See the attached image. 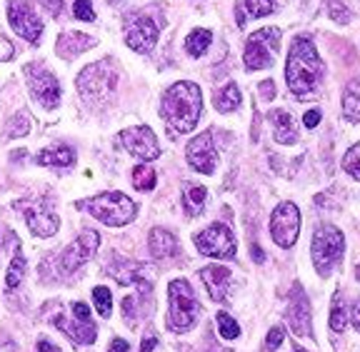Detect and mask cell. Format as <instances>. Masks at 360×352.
Returning a JSON list of instances; mask_svg holds the SVG:
<instances>
[{
	"label": "cell",
	"instance_id": "cell-2",
	"mask_svg": "<svg viewBox=\"0 0 360 352\" xmlns=\"http://www.w3.org/2000/svg\"><path fill=\"white\" fill-rule=\"evenodd\" d=\"M163 115L178 133H191L202 115V93L195 83H175L163 96Z\"/></svg>",
	"mask_w": 360,
	"mask_h": 352
},
{
	"label": "cell",
	"instance_id": "cell-13",
	"mask_svg": "<svg viewBox=\"0 0 360 352\" xmlns=\"http://www.w3.org/2000/svg\"><path fill=\"white\" fill-rule=\"evenodd\" d=\"M123 35L130 51L150 53L158 43V25L143 13H130L123 22Z\"/></svg>",
	"mask_w": 360,
	"mask_h": 352
},
{
	"label": "cell",
	"instance_id": "cell-34",
	"mask_svg": "<svg viewBox=\"0 0 360 352\" xmlns=\"http://www.w3.org/2000/svg\"><path fill=\"white\" fill-rule=\"evenodd\" d=\"M343 170L350 175V178L360 180V143H355V145L343 155Z\"/></svg>",
	"mask_w": 360,
	"mask_h": 352
},
{
	"label": "cell",
	"instance_id": "cell-1",
	"mask_svg": "<svg viewBox=\"0 0 360 352\" xmlns=\"http://www.w3.org/2000/svg\"><path fill=\"white\" fill-rule=\"evenodd\" d=\"M321 78H323V60L318 56V51H315L313 40L298 38L292 43L285 63L288 88H290V93L303 98L318 88Z\"/></svg>",
	"mask_w": 360,
	"mask_h": 352
},
{
	"label": "cell",
	"instance_id": "cell-11",
	"mask_svg": "<svg viewBox=\"0 0 360 352\" xmlns=\"http://www.w3.org/2000/svg\"><path fill=\"white\" fill-rule=\"evenodd\" d=\"M195 247L208 257H220V260L236 257V237H233L231 228L223 223H213L210 228L198 233Z\"/></svg>",
	"mask_w": 360,
	"mask_h": 352
},
{
	"label": "cell",
	"instance_id": "cell-49",
	"mask_svg": "<svg viewBox=\"0 0 360 352\" xmlns=\"http://www.w3.org/2000/svg\"><path fill=\"white\" fill-rule=\"evenodd\" d=\"M0 250H3V233H0Z\"/></svg>",
	"mask_w": 360,
	"mask_h": 352
},
{
	"label": "cell",
	"instance_id": "cell-23",
	"mask_svg": "<svg viewBox=\"0 0 360 352\" xmlns=\"http://www.w3.org/2000/svg\"><path fill=\"white\" fill-rule=\"evenodd\" d=\"M148 245H150L153 257H158V260H168V257H173L175 252H178V240L173 237V233H168V230H163V228L150 230Z\"/></svg>",
	"mask_w": 360,
	"mask_h": 352
},
{
	"label": "cell",
	"instance_id": "cell-44",
	"mask_svg": "<svg viewBox=\"0 0 360 352\" xmlns=\"http://www.w3.org/2000/svg\"><path fill=\"white\" fill-rule=\"evenodd\" d=\"M158 345V337L155 335H150V337H146V340L141 342V352H153V347Z\"/></svg>",
	"mask_w": 360,
	"mask_h": 352
},
{
	"label": "cell",
	"instance_id": "cell-37",
	"mask_svg": "<svg viewBox=\"0 0 360 352\" xmlns=\"http://www.w3.org/2000/svg\"><path fill=\"white\" fill-rule=\"evenodd\" d=\"M283 340H285V332H283L281 327H273V330L268 332V337H265V350L268 352L278 350V347L283 345Z\"/></svg>",
	"mask_w": 360,
	"mask_h": 352
},
{
	"label": "cell",
	"instance_id": "cell-19",
	"mask_svg": "<svg viewBox=\"0 0 360 352\" xmlns=\"http://www.w3.org/2000/svg\"><path fill=\"white\" fill-rule=\"evenodd\" d=\"M200 280L205 282L210 300L213 302H225L231 295V270L223 265H208L200 270Z\"/></svg>",
	"mask_w": 360,
	"mask_h": 352
},
{
	"label": "cell",
	"instance_id": "cell-46",
	"mask_svg": "<svg viewBox=\"0 0 360 352\" xmlns=\"http://www.w3.org/2000/svg\"><path fill=\"white\" fill-rule=\"evenodd\" d=\"M353 325H355V330L360 332V302H355V308H353Z\"/></svg>",
	"mask_w": 360,
	"mask_h": 352
},
{
	"label": "cell",
	"instance_id": "cell-30",
	"mask_svg": "<svg viewBox=\"0 0 360 352\" xmlns=\"http://www.w3.org/2000/svg\"><path fill=\"white\" fill-rule=\"evenodd\" d=\"M30 133V117L28 112H15V115L8 120L6 125V135L8 138H22V135Z\"/></svg>",
	"mask_w": 360,
	"mask_h": 352
},
{
	"label": "cell",
	"instance_id": "cell-39",
	"mask_svg": "<svg viewBox=\"0 0 360 352\" xmlns=\"http://www.w3.org/2000/svg\"><path fill=\"white\" fill-rule=\"evenodd\" d=\"M40 6L45 8V11L51 13V15H63V11H65V6H63V0H38Z\"/></svg>",
	"mask_w": 360,
	"mask_h": 352
},
{
	"label": "cell",
	"instance_id": "cell-25",
	"mask_svg": "<svg viewBox=\"0 0 360 352\" xmlns=\"http://www.w3.org/2000/svg\"><path fill=\"white\" fill-rule=\"evenodd\" d=\"M205 197H208V190L202 188V185H188L186 188V195H183V205H186V213L191 218L202 213V207H205Z\"/></svg>",
	"mask_w": 360,
	"mask_h": 352
},
{
	"label": "cell",
	"instance_id": "cell-40",
	"mask_svg": "<svg viewBox=\"0 0 360 352\" xmlns=\"http://www.w3.org/2000/svg\"><path fill=\"white\" fill-rule=\"evenodd\" d=\"M260 96H263V100H273V98H276V85H273V80H263V83H260Z\"/></svg>",
	"mask_w": 360,
	"mask_h": 352
},
{
	"label": "cell",
	"instance_id": "cell-17",
	"mask_svg": "<svg viewBox=\"0 0 360 352\" xmlns=\"http://www.w3.org/2000/svg\"><path fill=\"white\" fill-rule=\"evenodd\" d=\"M120 143L130 155L141 157V160H155L160 157V145H158V138L150 128L146 125H135V128H125L120 133Z\"/></svg>",
	"mask_w": 360,
	"mask_h": 352
},
{
	"label": "cell",
	"instance_id": "cell-32",
	"mask_svg": "<svg viewBox=\"0 0 360 352\" xmlns=\"http://www.w3.org/2000/svg\"><path fill=\"white\" fill-rule=\"evenodd\" d=\"M330 327L335 332H343L345 327H348V313H345V305H343V300H340V295H335V300H333Z\"/></svg>",
	"mask_w": 360,
	"mask_h": 352
},
{
	"label": "cell",
	"instance_id": "cell-21",
	"mask_svg": "<svg viewBox=\"0 0 360 352\" xmlns=\"http://www.w3.org/2000/svg\"><path fill=\"white\" fill-rule=\"evenodd\" d=\"M270 125H273V135L281 145H292L295 140H298V128L292 123L290 112L285 110H273L270 112Z\"/></svg>",
	"mask_w": 360,
	"mask_h": 352
},
{
	"label": "cell",
	"instance_id": "cell-47",
	"mask_svg": "<svg viewBox=\"0 0 360 352\" xmlns=\"http://www.w3.org/2000/svg\"><path fill=\"white\" fill-rule=\"evenodd\" d=\"M253 257H255V263H263V257H265V255H263V252L258 250V247L253 245Z\"/></svg>",
	"mask_w": 360,
	"mask_h": 352
},
{
	"label": "cell",
	"instance_id": "cell-42",
	"mask_svg": "<svg viewBox=\"0 0 360 352\" xmlns=\"http://www.w3.org/2000/svg\"><path fill=\"white\" fill-rule=\"evenodd\" d=\"M303 123H305V128H315V125L321 123V112H318V110H310V112H305Z\"/></svg>",
	"mask_w": 360,
	"mask_h": 352
},
{
	"label": "cell",
	"instance_id": "cell-15",
	"mask_svg": "<svg viewBox=\"0 0 360 352\" xmlns=\"http://www.w3.org/2000/svg\"><path fill=\"white\" fill-rule=\"evenodd\" d=\"M73 325H68L65 320L60 318V315H56L53 318V325H56L58 330H63L68 337L73 342H78V345H93L98 337V330H96V322L90 320V308L85 305V302H73Z\"/></svg>",
	"mask_w": 360,
	"mask_h": 352
},
{
	"label": "cell",
	"instance_id": "cell-48",
	"mask_svg": "<svg viewBox=\"0 0 360 352\" xmlns=\"http://www.w3.org/2000/svg\"><path fill=\"white\" fill-rule=\"evenodd\" d=\"M355 275H358V280H360V265H358V268H355Z\"/></svg>",
	"mask_w": 360,
	"mask_h": 352
},
{
	"label": "cell",
	"instance_id": "cell-22",
	"mask_svg": "<svg viewBox=\"0 0 360 352\" xmlns=\"http://www.w3.org/2000/svg\"><path fill=\"white\" fill-rule=\"evenodd\" d=\"M35 162L38 165H48V168H70L75 162V150L73 148L63 145V143H58V145H51L45 148V150L38 152V157H35Z\"/></svg>",
	"mask_w": 360,
	"mask_h": 352
},
{
	"label": "cell",
	"instance_id": "cell-20",
	"mask_svg": "<svg viewBox=\"0 0 360 352\" xmlns=\"http://www.w3.org/2000/svg\"><path fill=\"white\" fill-rule=\"evenodd\" d=\"M90 48H96V38L93 35H83V33H63L56 43V53L60 58H75L80 53L90 51Z\"/></svg>",
	"mask_w": 360,
	"mask_h": 352
},
{
	"label": "cell",
	"instance_id": "cell-33",
	"mask_svg": "<svg viewBox=\"0 0 360 352\" xmlns=\"http://www.w3.org/2000/svg\"><path fill=\"white\" fill-rule=\"evenodd\" d=\"M215 320H218V332L223 335V340H236V337L240 335V325H238L228 313H220Z\"/></svg>",
	"mask_w": 360,
	"mask_h": 352
},
{
	"label": "cell",
	"instance_id": "cell-12",
	"mask_svg": "<svg viewBox=\"0 0 360 352\" xmlns=\"http://www.w3.org/2000/svg\"><path fill=\"white\" fill-rule=\"evenodd\" d=\"M270 235L281 247H292L300 235V210L292 202H281L270 218Z\"/></svg>",
	"mask_w": 360,
	"mask_h": 352
},
{
	"label": "cell",
	"instance_id": "cell-14",
	"mask_svg": "<svg viewBox=\"0 0 360 352\" xmlns=\"http://www.w3.org/2000/svg\"><path fill=\"white\" fill-rule=\"evenodd\" d=\"M8 20H11V28L15 30L20 38H25L33 45L40 43L43 20L35 15L33 6H30L28 0H8Z\"/></svg>",
	"mask_w": 360,
	"mask_h": 352
},
{
	"label": "cell",
	"instance_id": "cell-10",
	"mask_svg": "<svg viewBox=\"0 0 360 352\" xmlns=\"http://www.w3.org/2000/svg\"><path fill=\"white\" fill-rule=\"evenodd\" d=\"M18 210L25 215V223H28L30 233L35 237H53L60 228V220L53 213L51 200L45 197H33V200H22L18 202Z\"/></svg>",
	"mask_w": 360,
	"mask_h": 352
},
{
	"label": "cell",
	"instance_id": "cell-36",
	"mask_svg": "<svg viewBox=\"0 0 360 352\" xmlns=\"http://www.w3.org/2000/svg\"><path fill=\"white\" fill-rule=\"evenodd\" d=\"M73 15L78 18V20H85V22H93V20H96V11H93V0H75Z\"/></svg>",
	"mask_w": 360,
	"mask_h": 352
},
{
	"label": "cell",
	"instance_id": "cell-4",
	"mask_svg": "<svg viewBox=\"0 0 360 352\" xmlns=\"http://www.w3.org/2000/svg\"><path fill=\"white\" fill-rule=\"evenodd\" d=\"M168 327L173 332H188L200 318V302L195 300L188 280H170L168 285Z\"/></svg>",
	"mask_w": 360,
	"mask_h": 352
},
{
	"label": "cell",
	"instance_id": "cell-8",
	"mask_svg": "<svg viewBox=\"0 0 360 352\" xmlns=\"http://www.w3.org/2000/svg\"><path fill=\"white\" fill-rule=\"evenodd\" d=\"M101 245V235L96 230H83V233L75 237L73 245H68L65 250L58 255V273L60 275H73L78 268H83L88 260H93V255L98 252Z\"/></svg>",
	"mask_w": 360,
	"mask_h": 352
},
{
	"label": "cell",
	"instance_id": "cell-16",
	"mask_svg": "<svg viewBox=\"0 0 360 352\" xmlns=\"http://www.w3.org/2000/svg\"><path fill=\"white\" fill-rule=\"evenodd\" d=\"M186 157L193 170H198V173H202V175H213L215 165H218V150H215L213 133L205 130L202 135L193 138L186 148Z\"/></svg>",
	"mask_w": 360,
	"mask_h": 352
},
{
	"label": "cell",
	"instance_id": "cell-28",
	"mask_svg": "<svg viewBox=\"0 0 360 352\" xmlns=\"http://www.w3.org/2000/svg\"><path fill=\"white\" fill-rule=\"evenodd\" d=\"M210 40H213V33L210 30H193L191 35H188V40H186V51H188V56H193V58H200L202 53H205V48L210 45Z\"/></svg>",
	"mask_w": 360,
	"mask_h": 352
},
{
	"label": "cell",
	"instance_id": "cell-24",
	"mask_svg": "<svg viewBox=\"0 0 360 352\" xmlns=\"http://www.w3.org/2000/svg\"><path fill=\"white\" fill-rule=\"evenodd\" d=\"M343 115L350 123H360V78L350 80L343 90Z\"/></svg>",
	"mask_w": 360,
	"mask_h": 352
},
{
	"label": "cell",
	"instance_id": "cell-7",
	"mask_svg": "<svg viewBox=\"0 0 360 352\" xmlns=\"http://www.w3.org/2000/svg\"><path fill=\"white\" fill-rule=\"evenodd\" d=\"M281 48V30L278 28H263L258 33H253L245 43V53H243V60H245L248 70H263L276 63V53Z\"/></svg>",
	"mask_w": 360,
	"mask_h": 352
},
{
	"label": "cell",
	"instance_id": "cell-9",
	"mask_svg": "<svg viewBox=\"0 0 360 352\" xmlns=\"http://www.w3.org/2000/svg\"><path fill=\"white\" fill-rule=\"evenodd\" d=\"M22 73L28 80L30 93H33V98L40 105L48 107V110H56L60 105V83L48 67H43L40 63H30V65H25Z\"/></svg>",
	"mask_w": 360,
	"mask_h": 352
},
{
	"label": "cell",
	"instance_id": "cell-41",
	"mask_svg": "<svg viewBox=\"0 0 360 352\" xmlns=\"http://www.w3.org/2000/svg\"><path fill=\"white\" fill-rule=\"evenodd\" d=\"M13 45H11V40H6L3 35H0V60H11L13 58Z\"/></svg>",
	"mask_w": 360,
	"mask_h": 352
},
{
	"label": "cell",
	"instance_id": "cell-31",
	"mask_svg": "<svg viewBox=\"0 0 360 352\" xmlns=\"http://www.w3.org/2000/svg\"><path fill=\"white\" fill-rule=\"evenodd\" d=\"M93 300H96V310L101 318H110L112 313V297H110V290L105 285H98L93 287Z\"/></svg>",
	"mask_w": 360,
	"mask_h": 352
},
{
	"label": "cell",
	"instance_id": "cell-6",
	"mask_svg": "<svg viewBox=\"0 0 360 352\" xmlns=\"http://www.w3.org/2000/svg\"><path fill=\"white\" fill-rule=\"evenodd\" d=\"M118 85V73L110 63H96L88 65L78 75V90L88 103H103L112 96V90Z\"/></svg>",
	"mask_w": 360,
	"mask_h": 352
},
{
	"label": "cell",
	"instance_id": "cell-38",
	"mask_svg": "<svg viewBox=\"0 0 360 352\" xmlns=\"http://www.w3.org/2000/svg\"><path fill=\"white\" fill-rule=\"evenodd\" d=\"M330 15H333V20H338V22H348L350 20V11L348 8H340V3L338 0H330Z\"/></svg>",
	"mask_w": 360,
	"mask_h": 352
},
{
	"label": "cell",
	"instance_id": "cell-26",
	"mask_svg": "<svg viewBox=\"0 0 360 352\" xmlns=\"http://www.w3.org/2000/svg\"><path fill=\"white\" fill-rule=\"evenodd\" d=\"M240 90H238L236 83H228L223 90H220L218 96H215V107H218L220 112H233L240 107Z\"/></svg>",
	"mask_w": 360,
	"mask_h": 352
},
{
	"label": "cell",
	"instance_id": "cell-43",
	"mask_svg": "<svg viewBox=\"0 0 360 352\" xmlns=\"http://www.w3.org/2000/svg\"><path fill=\"white\" fill-rule=\"evenodd\" d=\"M35 352H60V350H58L51 340H45L43 337V340H38V345H35Z\"/></svg>",
	"mask_w": 360,
	"mask_h": 352
},
{
	"label": "cell",
	"instance_id": "cell-18",
	"mask_svg": "<svg viewBox=\"0 0 360 352\" xmlns=\"http://www.w3.org/2000/svg\"><path fill=\"white\" fill-rule=\"evenodd\" d=\"M285 320L290 325V330L298 337H313V322H310V302L305 297V292H300V287H295L290 295L285 310Z\"/></svg>",
	"mask_w": 360,
	"mask_h": 352
},
{
	"label": "cell",
	"instance_id": "cell-3",
	"mask_svg": "<svg viewBox=\"0 0 360 352\" xmlns=\"http://www.w3.org/2000/svg\"><path fill=\"white\" fill-rule=\"evenodd\" d=\"M80 210H88L96 220H101L103 225H110V228H120V225H128L135 218L138 207L123 193H103V195L88 197V200L78 202Z\"/></svg>",
	"mask_w": 360,
	"mask_h": 352
},
{
	"label": "cell",
	"instance_id": "cell-27",
	"mask_svg": "<svg viewBox=\"0 0 360 352\" xmlns=\"http://www.w3.org/2000/svg\"><path fill=\"white\" fill-rule=\"evenodd\" d=\"M22 275H25V255H22L20 245H15V252H13V260H11V268L6 273V285L18 287L22 282Z\"/></svg>",
	"mask_w": 360,
	"mask_h": 352
},
{
	"label": "cell",
	"instance_id": "cell-5",
	"mask_svg": "<svg viewBox=\"0 0 360 352\" xmlns=\"http://www.w3.org/2000/svg\"><path fill=\"white\" fill-rule=\"evenodd\" d=\"M310 252H313L315 273L321 275V278H328V275L335 270V265L340 263V257H343V252H345L343 233H340L335 225H321L313 235Z\"/></svg>",
	"mask_w": 360,
	"mask_h": 352
},
{
	"label": "cell",
	"instance_id": "cell-29",
	"mask_svg": "<svg viewBox=\"0 0 360 352\" xmlns=\"http://www.w3.org/2000/svg\"><path fill=\"white\" fill-rule=\"evenodd\" d=\"M155 183H158L155 170H153L150 165H148V162H143V165H138V168L133 170V185H135V190L148 193V190H153V188H155Z\"/></svg>",
	"mask_w": 360,
	"mask_h": 352
},
{
	"label": "cell",
	"instance_id": "cell-35",
	"mask_svg": "<svg viewBox=\"0 0 360 352\" xmlns=\"http://www.w3.org/2000/svg\"><path fill=\"white\" fill-rule=\"evenodd\" d=\"M245 11L250 18H265L276 11V0H245Z\"/></svg>",
	"mask_w": 360,
	"mask_h": 352
},
{
	"label": "cell",
	"instance_id": "cell-45",
	"mask_svg": "<svg viewBox=\"0 0 360 352\" xmlns=\"http://www.w3.org/2000/svg\"><path fill=\"white\" fill-rule=\"evenodd\" d=\"M128 350H130V345L125 340H112L110 352H128Z\"/></svg>",
	"mask_w": 360,
	"mask_h": 352
},
{
	"label": "cell",
	"instance_id": "cell-50",
	"mask_svg": "<svg viewBox=\"0 0 360 352\" xmlns=\"http://www.w3.org/2000/svg\"><path fill=\"white\" fill-rule=\"evenodd\" d=\"M295 352H303V350H300V347H295Z\"/></svg>",
	"mask_w": 360,
	"mask_h": 352
}]
</instances>
